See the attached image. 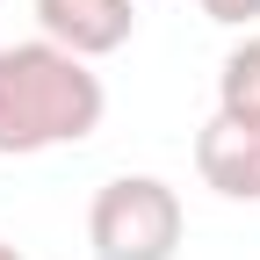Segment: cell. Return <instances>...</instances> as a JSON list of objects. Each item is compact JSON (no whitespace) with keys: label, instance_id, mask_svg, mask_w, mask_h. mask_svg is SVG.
I'll list each match as a JSON object with an SVG mask.
<instances>
[{"label":"cell","instance_id":"obj_1","mask_svg":"<svg viewBox=\"0 0 260 260\" xmlns=\"http://www.w3.org/2000/svg\"><path fill=\"white\" fill-rule=\"evenodd\" d=\"M109 116V87L87 58L58 51L51 37L0 44V159L87 145Z\"/></svg>","mask_w":260,"mask_h":260},{"label":"cell","instance_id":"obj_2","mask_svg":"<svg viewBox=\"0 0 260 260\" xmlns=\"http://www.w3.org/2000/svg\"><path fill=\"white\" fill-rule=\"evenodd\" d=\"M181 195L159 174H116L87 203V246L94 260H174L181 253Z\"/></svg>","mask_w":260,"mask_h":260},{"label":"cell","instance_id":"obj_3","mask_svg":"<svg viewBox=\"0 0 260 260\" xmlns=\"http://www.w3.org/2000/svg\"><path fill=\"white\" fill-rule=\"evenodd\" d=\"M195 174H203V188H217L224 203H260V123L217 109L195 130Z\"/></svg>","mask_w":260,"mask_h":260},{"label":"cell","instance_id":"obj_4","mask_svg":"<svg viewBox=\"0 0 260 260\" xmlns=\"http://www.w3.org/2000/svg\"><path fill=\"white\" fill-rule=\"evenodd\" d=\"M37 29L73 58H109L138 37V0H37Z\"/></svg>","mask_w":260,"mask_h":260},{"label":"cell","instance_id":"obj_5","mask_svg":"<svg viewBox=\"0 0 260 260\" xmlns=\"http://www.w3.org/2000/svg\"><path fill=\"white\" fill-rule=\"evenodd\" d=\"M217 109L260 123V29H246V37L224 51V65H217Z\"/></svg>","mask_w":260,"mask_h":260},{"label":"cell","instance_id":"obj_6","mask_svg":"<svg viewBox=\"0 0 260 260\" xmlns=\"http://www.w3.org/2000/svg\"><path fill=\"white\" fill-rule=\"evenodd\" d=\"M210 22H224V29H246V22H260V0H195Z\"/></svg>","mask_w":260,"mask_h":260},{"label":"cell","instance_id":"obj_7","mask_svg":"<svg viewBox=\"0 0 260 260\" xmlns=\"http://www.w3.org/2000/svg\"><path fill=\"white\" fill-rule=\"evenodd\" d=\"M0 260H22V253H15V246H8V239H0Z\"/></svg>","mask_w":260,"mask_h":260}]
</instances>
